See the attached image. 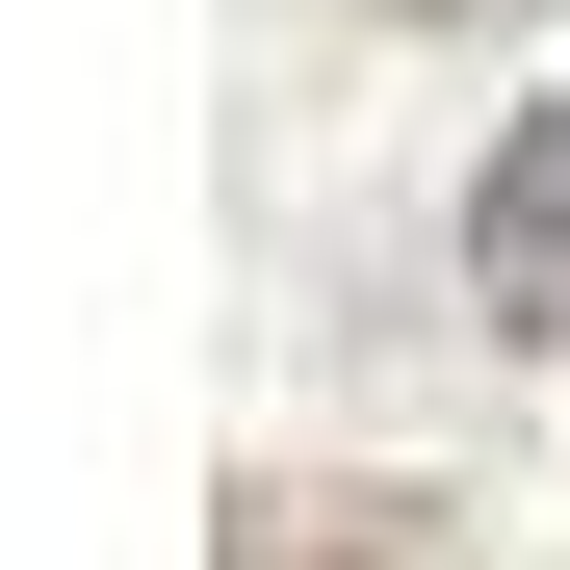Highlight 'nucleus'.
<instances>
[{
	"mask_svg": "<svg viewBox=\"0 0 570 570\" xmlns=\"http://www.w3.org/2000/svg\"><path fill=\"white\" fill-rule=\"evenodd\" d=\"M466 312H493V337H570V105H519L493 181H466Z\"/></svg>",
	"mask_w": 570,
	"mask_h": 570,
	"instance_id": "f257e3e1",
	"label": "nucleus"
},
{
	"mask_svg": "<svg viewBox=\"0 0 570 570\" xmlns=\"http://www.w3.org/2000/svg\"><path fill=\"white\" fill-rule=\"evenodd\" d=\"M234 570H441V519H390V493H234Z\"/></svg>",
	"mask_w": 570,
	"mask_h": 570,
	"instance_id": "f03ea898",
	"label": "nucleus"
}]
</instances>
